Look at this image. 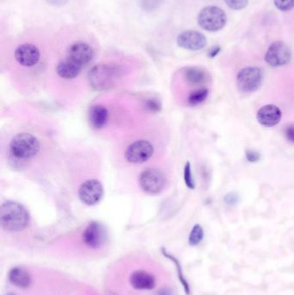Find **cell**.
<instances>
[{
	"label": "cell",
	"mask_w": 294,
	"mask_h": 295,
	"mask_svg": "<svg viewBox=\"0 0 294 295\" xmlns=\"http://www.w3.org/2000/svg\"><path fill=\"white\" fill-rule=\"evenodd\" d=\"M29 214L24 205L14 201L5 202L0 207V225L7 231H21L29 225Z\"/></svg>",
	"instance_id": "cell-1"
},
{
	"label": "cell",
	"mask_w": 294,
	"mask_h": 295,
	"mask_svg": "<svg viewBox=\"0 0 294 295\" xmlns=\"http://www.w3.org/2000/svg\"><path fill=\"white\" fill-rule=\"evenodd\" d=\"M40 150V142L30 133H19L12 138L10 143V151L14 157L20 160L31 159Z\"/></svg>",
	"instance_id": "cell-2"
},
{
	"label": "cell",
	"mask_w": 294,
	"mask_h": 295,
	"mask_svg": "<svg viewBox=\"0 0 294 295\" xmlns=\"http://www.w3.org/2000/svg\"><path fill=\"white\" fill-rule=\"evenodd\" d=\"M198 22L199 26L204 30L210 32H217L225 26L227 22V16L218 6H206L199 12Z\"/></svg>",
	"instance_id": "cell-3"
},
{
	"label": "cell",
	"mask_w": 294,
	"mask_h": 295,
	"mask_svg": "<svg viewBox=\"0 0 294 295\" xmlns=\"http://www.w3.org/2000/svg\"><path fill=\"white\" fill-rule=\"evenodd\" d=\"M119 73V68L112 65H98L90 71L89 81L96 89H105L112 85Z\"/></svg>",
	"instance_id": "cell-4"
},
{
	"label": "cell",
	"mask_w": 294,
	"mask_h": 295,
	"mask_svg": "<svg viewBox=\"0 0 294 295\" xmlns=\"http://www.w3.org/2000/svg\"><path fill=\"white\" fill-rule=\"evenodd\" d=\"M263 80V73L259 67H247L239 72L236 85L242 93H254L259 89Z\"/></svg>",
	"instance_id": "cell-5"
},
{
	"label": "cell",
	"mask_w": 294,
	"mask_h": 295,
	"mask_svg": "<svg viewBox=\"0 0 294 295\" xmlns=\"http://www.w3.org/2000/svg\"><path fill=\"white\" fill-rule=\"evenodd\" d=\"M166 177L160 170L149 168L143 171L139 177V184L143 191L149 194H157L166 186Z\"/></svg>",
	"instance_id": "cell-6"
},
{
	"label": "cell",
	"mask_w": 294,
	"mask_h": 295,
	"mask_svg": "<svg viewBox=\"0 0 294 295\" xmlns=\"http://www.w3.org/2000/svg\"><path fill=\"white\" fill-rule=\"evenodd\" d=\"M291 59V50L283 41H274L266 52L265 61L271 67H279L288 64Z\"/></svg>",
	"instance_id": "cell-7"
},
{
	"label": "cell",
	"mask_w": 294,
	"mask_h": 295,
	"mask_svg": "<svg viewBox=\"0 0 294 295\" xmlns=\"http://www.w3.org/2000/svg\"><path fill=\"white\" fill-rule=\"evenodd\" d=\"M153 154L154 147L149 141H136L126 149L125 158L130 163H144L149 161Z\"/></svg>",
	"instance_id": "cell-8"
},
{
	"label": "cell",
	"mask_w": 294,
	"mask_h": 295,
	"mask_svg": "<svg viewBox=\"0 0 294 295\" xmlns=\"http://www.w3.org/2000/svg\"><path fill=\"white\" fill-rule=\"evenodd\" d=\"M103 196L104 188L102 184L94 179L85 181L79 187V199L85 205H96L102 199Z\"/></svg>",
	"instance_id": "cell-9"
},
{
	"label": "cell",
	"mask_w": 294,
	"mask_h": 295,
	"mask_svg": "<svg viewBox=\"0 0 294 295\" xmlns=\"http://www.w3.org/2000/svg\"><path fill=\"white\" fill-rule=\"evenodd\" d=\"M106 240V231L99 222H91L83 233V241L86 246L92 249L101 248Z\"/></svg>",
	"instance_id": "cell-10"
},
{
	"label": "cell",
	"mask_w": 294,
	"mask_h": 295,
	"mask_svg": "<svg viewBox=\"0 0 294 295\" xmlns=\"http://www.w3.org/2000/svg\"><path fill=\"white\" fill-rule=\"evenodd\" d=\"M177 44L180 47L188 50H200L207 45V38L202 33L188 30L178 35Z\"/></svg>",
	"instance_id": "cell-11"
},
{
	"label": "cell",
	"mask_w": 294,
	"mask_h": 295,
	"mask_svg": "<svg viewBox=\"0 0 294 295\" xmlns=\"http://www.w3.org/2000/svg\"><path fill=\"white\" fill-rule=\"evenodd\" d=\"M15 58L22 66L32 67L40 60V51L33 44H23L15 51Z\"/></svg>",
	"instance_id": "cell-12"
},
{
	"label": "cell",
	"mask_w": 294,
	"mask_h": 295,
	"mask_svg": "<svg viewBox=\"0 0 294 295\" xmlns=\"http://www.w3.org/2000/svg\"><path fill=\"white\" fill-rule=\"evenodd\" d=\"M94 57V50L85 43L73 44L67 51V59L79 66H85L91 62Z\"/></svg>",
	"instance_id": "cell-13"
},
{
	"label": "cell",
	"mask_w": 294,
	"mask_h": 295,
	"mask_svg": "<svg viewBox=\"0 0 294 295\" xmlns=\"http://www.w3.org/2000/svg\"><path fill=\"white\" fill-rule=\"evenodd\" d=\"M282 117V112L275 105H266L257 111V118L258 123L264 127H274L280 123Z\"/></svg>",
	"instance_id": "cell-14"
},
{
	"label": "cell",
	"mask_w": 294,
	"mask_h": 295,
	"mask_svg": "<svg viewBox=\"0 0 294 295\" xmlns=\"http://www.w3.org/2000/svg\"><path fill=\"white\" fill-rule=\"evenodd\" d=\"M131 286L137 290L154 289L156 281L154 275L144 270H137L131 274L130 277Z\"/></svg>",
	"instance_id": "cell-15"
},
{
	"label": "cell",
	"mask_w": 294,
	"mask_h": 295,
	"mask_svg": "<svg viewBox=\"0 0 294 295\" xmlns=\"http://www.w3.org/2000/svg\"><path fill=\"white\" fill-rule=\"evenodd\" d=\"M10 282L19 288H28L31 285V275L26 269L21 267H15L8 274Z\"/></svg>",
	"instance_id": "cell-16"
},
{
	"label": "cell",
	"mask_w": 294,
	"mask_h": 295,
	"mask_svg": "<svg viewBox=\"0 0 294 295\" xmlns=\"http://www.w3.org/2000/svg\"><path fill=\"white\" fill-rule=\"evenodd\" d=\"M184 78L192 86L204 85L210 79L209 73L200 67H187L184 71Z\"/></svg>",
	"instance_id": "cell-17"
},
{
	"label": "cell",
	"mask_w": 294,
	"mask_h": 295,
	"mask_svg": "<svg viewBox=\"0 0 294 295\" xmlns=\"http://www.w3.org/2000/svg\"><path fill=\"white\" fill-rule=\"evenodd\" d=\"M109 119L107 109L103 105H94L89 111V122L95 129H101L105 126Z\"/></svg>",
	"instance_id": "cell-18"
},
{
	"label": "cell",
	"mask_w": 294,
	"mask_h": 295,
	"mask_svg": "<svg viewBox=\"0 0 294 295\" xmlns=\"http://www.w3.org/2000/svg\"><path fill=\"white\" fill-rule=\"evenodd\" d=\"M81 68V66L72 62L69 59H66L59 63L56 72L62 79H74L79 75Z\"/></svg>",
	"instance_id": "cell-19"
},
{
	"label": "cell",
	"mask_w": 294,
	"mask_h": 295,
	"mask_svg": "<svg viewBox=\"0 0 294 295\" xmlns=\"http://www.w3.org/2000/svg\"><path fill=\"white\" fill-rule=\"evenodd\" d=\"M162 253H163L165 257L169 258V260L172 261L173 263H175V267H176V270H177L178 278H179V281L181 282V286L183 287L185 293L187 295H191V289H190L189 284H188L187 280H186V278L184 276L183 271H182L181 263H180L179 260H178L176 257H174L172 254H169V252L165 250L164 248H162Z\"/></svg>",
	"instance_id": "cell-20"
},
{
	"label": "cell",
	"mask_w": 294,
	"mask_h": 295,
	"mask_svg": "<svg viewBox=\"0 0 294 295\" xmlns=\"http://www.w3.org/2000/svg\"><path fill=\"white\" fill-rule=\"evenodd\" d=\"M209 96V90L207 88H199L198 90L193 91L187 98V102L192 106L200 105L206 100Z\"/></svg>",
	"instance_id": "cell-21"
},
{
	"label": "cell",
	"mask_w": 294,
	"mask_h": 295,
	"mask_svg": "<svg viewBox=\"0 0 294 295\" xmlns=\"http://www.w3.org/2000/svg\"><path fill=\"white\" fill-rule=\"evenodd\" d=\"M204 237V229L200 225L197 224L192 227V231L190 232L188 243H189L190 246H192V247L198 246L203 241Z\"/></svg>",
	"instance_id": "cell-22"
},
{
	"label": "cell",
	"mask_w": 294,
	"mask_h": 295,
	"mask_svg": "<svg viewBox=\"0 0 294 295\" xmlns=\"http://www.w3.org/2000/svg\"><path fill=\"white\" fill-rule=\"evenodd\" d=\"M184 181L189 189L193 190L195 188V182L192 176V167L190 162H187L184 168Z\"/></svg>",
	"instance_id": "cell-23"
},
{
	"label": "cell",
	"mask_w": 294,
	"mask_h": 295,
	"mask_svg": "<svg viewBox=\"0 0 294 295\" xmlns=\"http://www.w3.org/2000/svg\"><path fill=\"white\" fill-rule=\"evenodd\" d=\"M230 8L235 11L244 9L248 5V0H224Z\"/></svg>",
	"instance_id": "cell-24"
},
{
	"label": "cell",
	"mask_w": 294,
	"mask_h": 295,
	"mask_svg": "<svg viewBox=\"0 0 294 295\" xmlns=\"http://www.w3.org/2000/svg\"><path fill=\"white\" fill-rule=\"evenodd\" d=\"M277 9L282 12H288L294 8V0H274Z\"/></svg>",
	"instance_id": "cell-25"
},
{
	"label": "cell",
	"mask_w": 294,
	"mask_h": 295,
	"mask_svg": "<svg viewBox=\"0 0 294 295\" xmlns=\"http://www.w3.org/2000/svg\"><path fill=\"white\" fill-rule=\"evenodd\" d=\"M260 158H261V155L259 153L255 150L249 149L246 151V159L251 163H256L257 161H259Z\"/></svg>",
	"instance_id": "cell-26"
},
{
	"label": "cell",
	"mask_w": 294,
	"mask_h": 295,
	"mask_svg": "<svg viewBox=\"0 0 294 295\" xmlns=\"http://www.w3.org/2000/svg\"><path fill=\"white\" fill-rule=\"evenodd\" d=\"M285 138L286 139L294 143V125H290L285 129Z\"/></svg>",
	"instance_id": "cell-27"
},
{
	"label": "cell",
	"mask_w": 294,
	"mask_h": 295,
	"mask_svg": "<svg viewBox=\"0 0 294 295\" xmlns=\"http://www.w3.org/2000/svg\"><path fill=\"white\" fill-rule=\"evenodd\" d=\"M219 52H220V47H219V46H215V47H213V49L209 51V56H210L211 58H213V57L218 56Z\"/></svg>",
	"instance_id": "cell-28"
},
{
	"label": "cell",
	"mask_w": 294,
	"mask_h": 295,
	"mask_svg": "<svg viewBox=\"0 0 294 295\" xmlns=\"http://www.w3.org/2000/svg\"><path fill=\"white\" fill-rule=\"evenodd\" d=\"M149 105L148 107H149L152 111H158V110H160V105H158V103L155 102V101H151L150 100V101H149V105Z\"/></svg>",
	"instance_id": "cell-29"
},
{
	"label": "cell",
	"mask_w": 294,
	"mask_h": 295,
	"mask_svg": "<svg viewBox=\"0 0 294 295\" xmlns=\"http://www.w3.org/2000/svg\"><path fill=\"white\" fill-rule=\"evenodd\" d=\"M225 202H226L227 204H233V203H236V196H234L233 194L226 196V198H225Z\"/></svg>",
	"instance_id": "cell-30"
},
{
	"label": "cell",
	"mask_w": 294,
	"mask_h": 295,
	"mask_svg": "<svg viewBox=\"0 0 294 295\" xmlns=\"http://www.w3.org/2000/svg\"><path fill=\"white\" fill-rule=\"evenodd\" d=\"M158 295H172L171 294V292L167 289H162L160 291V292L158 293Z\"/></svg>",
	"instance_id": "cell-31"
},
{
	"label": "cell",
	"mask_w": 294,
	"mask_h": 295,
	"mask_svg": "<svg viewBox=\"0 0 294 295\" xmlns=\"http://www.w3.org/2000/svg\"><path fill=\"white\" fill-rule=\"evenodd\" d=\"M7 295H16V294H14V293H9V294H7Z\"/></svg>",
	"instance_id": "cell-32"
}]
</instances>
